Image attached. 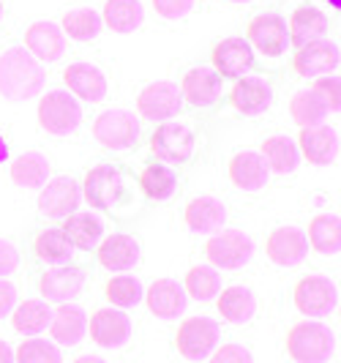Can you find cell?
<instances>
[{
    "instance_id": "f6af8a7d",
    "label": "cell",
    "mask_w": 341,
    "mask_h": 363,
    "mask_svg": "<svg viewBox=\"0 0 341 363\" xmlns=\"http://www.w3.org/2000/svg\"><path fill=\"white\" fill-rule=\"evenodd\" d=\"M194 0H153V9L156 14L164 19H180L191 11Z\"/></svg>"
},
{
    "instance_id": "44dd1931",
    "label": "cell",
    "mask_w": 341,
    "mask_h": 363,
    "mask_svg": "<svg viewBox=\"0 0 341 363\" xmlns=\"http://www.w3.org/2000/svg\"><path fill=\"white\" fill-rule=\"evenodd\" d=\"M227 175L233 181L235 189H243V191H259L265 189L268 183V164L259 153L254 150H243V153H235L230 164H227Z\"/></svg>"
},
{
    "instance_id": "4fadbf2b",
    "label": "cell",
    "mask_w": 341,
    "mask_h": 363,
    "mask_svg": "<svg viewBox=\"0 0 341 363\" xmlns=\"http://www.w3.org/2000/svg\"><path fill=\"white\" fill-rule=\"evenodd\" d=\"M265 255L273 265L281 268H292L301 265L308 255V243H306V233L298 227H276L270 230L265 238Z\"/></svg>"
},
{
    "instance_id": "ba28073f",
    "label": "cell",
    "mask_w": 341,
    "mask_h": 363,
    "mask_svg": "<svg viewBox=\"0 0 341 363\" xmlns=\"http://www.w3.org/2000/svg\"><path fill=\"white\" fill-rule=\"evenodd\" d=\"M292 301H295V309L301 314L314 320V317H325V314L336 309L339 290L325 276H303L292 290Z\"/></svg>"
},
{
    "instance_id": "4dcf8cb0",
    "label": "cell",
    "mask_w": 341,
    "mask_h": 363,
    "mask_svg": "<svg viewBox=\"0 0 341 363\" xmlns=\"http://www.w3.org/2000/svg\"><path fill=\"white\" fill-rule=\"evenodd\" d=\"M145 19V9L140 0H107L101 25H107L115 33H134Z\"/></svg>"
},
{
    "instance_id": "603a6c76",
    "label": "cell",
    "mask_w": 341,
    "mask_h": 363,
    "mask_svg": "<svg viewBox=\"0 0 341 363\" xmlns=\"http://www.w3.org/2000/svg\"><path fill=\"white\" fill-rule=\"evenodd\" d=\"M63 82L69 93L85 99V101H101L107 96V77L101 69L90 66V63H72L63 69Z\"/></svg>"
},
{
    "instance_id": "277c9868",
    "label": "cell",
    "mask_w": 341,
    "mask_h": 363,
    "mask_svg": "<svg viewBox=\"0 0 341 363\" xmlns=\"http://www.w3.org/2000/svg\"><path fill=\"white\" fill-rule=\"evenodd\" d=\"M38 126L44 131H50L55 137H66L72 134L74 128L79 126L82 121V109L77 104L72 93L66 91H50L47 96L38 99V109H36Z\"/></svg>"
},
{
    "instance_id": "f546056e",
    "label": "cell",
    "mask_w": 341,
    "mask_h": 363,
    "mask_svg": "<svg viewBox=\"0 0 341 363\" xmlns=\"http://www.w3.org/2000/svg\"><path fill=\"white\" fill-rule=\"evenodd\" d=\"M216 309L218 314L233 323V325H243L249 323L257 311V301H254V292L249 287H240V284H233L227 290H218V298H216Z\"/></svg>"
},
{
    "instance_id": "5bb4252c",
    "label": "cell",
    "mask_w": 341,
    "mask_h": 363,
    "mask_svg": "<svg viewBox=\"0 0 341 363\" xmlns=\"http://www.w3.org/2000/svg\"><path fill=\"white\" fill-rule=\"evenodd\" d=\"M292 69L301 77H325L339 69V47L330 41H311L298 47L292 55Z\"/></svg>"
},
{
    "instance_id": "ab89813d",
    "label": "cell",
    "mask_w": 341,
    "mask_h": 363,
    "mask_svg": "<svg viewBox=\"0 0 341 363\" xmlns=\"http://www.w3.org/2000/svg\"><path fill=\"white\" fill-rule=\"evenodd\" d=\"M142 284L140 279L128 276V273H118L112 276L107 284H104V295L115 309H128V306H137L142 301Z\"/></svg>"
},
{
    "instance_id": "83f0119b",
    "label": "cell",
    "mask_w": 341,
    "mask_h": 363,
    "mask_svg": "<svg viewBox=\"0 0 341 363\" xmlns=\"http://www.w3.org/2000/svg\"><path fill=\"white\" fill-rule=\"evenodd\" d=\"M9 175H11V183L19 186V189H41L44 183L50 181L52 167H50V159L44 153L28 150V153H22L11 162Z\"/></svg>"
},
{
    "instance_id": "c3c4849f",
    "label": "cell",
    "mask_w": 341,
    "mask_h": 363,
    "mask_svg": "<svg viewBox=\"0 0 341 363\" xmlns=\"http://www.w3.org/2000/svg\"><path fill=\"white\" fill-rule=\"evenodd\" d=\"M0 363H14V352L3 339H0Z\"/></svg>"
},
{
    "instance_id": "74e56055",
    "label": "cell",
    "mask_w": 341,
    "mask_h": 363,
    "mask_svg": "<svg viewBox=\"0 0 341 363\" xmlns=\"http://www.w3.org/2000/svg\"><path fill=\"white\" fill-rule=\"evenodd\" d=\"M180 287L186 292V298L211 301L221 290V273L216 271V268H211V265H194V268H189Z\"/></svg>"
},
{
    "instance_id": "6da1fadb",
    "label": "cell",
    "mask_w": 341,
    "mask_h": 363,
    "mask_svg": "<svg viewBox=\"0 0 341 363\" xmlns=\"http://www.w3.org/2000/svg\"><path fill=\"white\" fill-rule=\"evenodd\" d=\"M82 194L93 208L115 213V216H123L137 208L134 178L123 167H115V164H99L88 169L82 181Z\"/></svg>"
},
{
    "instance_id": "3957f363",
    "label": "cell",
    "mask_w": 341,
    "mask_h": 363,
    "mask_svg": "<svg viewBox=\"0 0 341 363\" xmlns=\"http://www.w3.org/2000/svg\"><path fill=\"white\" fill-rule=\"evenodd\" d=\"M333 330L317 320H301L287 330V355L295 363H325L333 352Z\"/></svg>"
},
{
    "instance_id": "ee69618b",
    "label": "cell",
    "mask_w": 341,
    "mask_h": 363,
    "mask_svg": "<svg viewBox=\"0 0 341 363\" xmlns=\"http://www.w3.org/2000/svg\"><path fill=\"white\" fill-rule=\"evenodd\" d=\"M208 363H254V361H252V352L246 347L230 342V345L216 347L213 352L208 355Z\"/></svg>"
},
{
    "instance_id": "f907efd6",
    "label": "cell",
    "mask_w": 341,
    "mask_h": 363,
    "mask_svg": "<svg viewBox=\"0 0 341 363\" xmlns=\"http://www.w3.org/2000/svg\"><path fill=\"white\" fill-rule=\"evenodd\" d=\"M6 159H9V143L0 137V164L6 162Z\"/></svg>"
},
{
    "instance_id": "4316f807",
    "label": "cell",
    "mask_w": 341,
    "mask_h": 363,
    "mask_svg": "<svg viewBox=\"0 0 341 363\" xmlns=\"http://www.w3.org/2000/svg\"><path fill=\"white\" fill-rule=\"evenodd\" d=\"M47 330H50V336H52L57 345L74 347L79 345L85 339V333H88V317H85V311L77 309V306L60 303L52 311V320H50Z\"/></svg>"
},
{
    "instance_id": "836d02e7",
    "label": "cell",
    "mask_w": 341,
    "mask_h": 363,
    "mask_svg": "<svg viewBox=\"0 0 341 363\" xmlns=\"http://www.w3.org/2000/svg\"><path fill=\"white\" fill-rule=\"evenodd\" d=\"M137 186H140V191L147 200L164 202L175 194L178 178H175V172L167 164H147L140 172V178H137Z\"/></svg>"
},
{
    "instance_id": "7bdbcfd3",
    "label": "cell",
    "mask_w": 341,
    "mask_h": 363,
    "mask_svg": "<svg viewBox=\"0 0 341 363\" xmlns=\"http://www.w3.org/2000/svg\"><path fill=\"white\" fill-rule=\"evenodd\" d=\"M311 91L317 93L320 99L325 101V107L333 109V112H339L341 107V85L336 77H330V74H325V77H317V82L311 85Z\"/></svg>"
},
{
    "instance_id": "8992f818",
    "label": "cell",
    "mask_w": 341,
    "mask_h": 363,
    "mask_svg": "<svg viewBox=\"0 0 341 363\" xmlns=\"http://www.w3.org/2000/svg\"><path fill=\"white\" fill-rule=\"evenodd\" d=\"M197 137L189 123L180 121H164L162 126L150 134V150L159 162L167 164H186L194 156Z\"/></svg>"
},
{
    "instance_id": "7dc6e473",
    "label": "cell",
    "mask_w": 341,
    "mask_h": 363,
    "mask_svg": "<svg viewBox=\"0 0 341 363\" xmlns=\"http://www.w3.org/2000/svg\"><path fill=\"white\" fill-rule=\"evenodd\" d=\"M17 306V287L6 279H0V320L6 314H11V309Z\"/></svg>"
},
{
    "instance_id": "e575fe53",
    "label": "cell",
    "mask_w": 341,
    "mask_h": 363,
    "mask_svg": "<svg viewBox=\"0 0 341 363\" xmlns=\"http://www.w3.org/2000/svg\"><path fill=\"white\" fill-rule=\"evenodd\" d=\"M50 320H52V309L47 306V301H25L11 309V325L17 333H25V336L44 333Z\"/></svg>"
},
{
    "instance_id": "7a4b0ae2",
    "label": "cell",
    "mask_w": 341,
    "mask_h": 363,
    "mask_svg": "<svg viewBox=\"0 0 341 363\" xmlns=\"http://www.w3.org/2000/svg\"><path fill=\"white\" fill-rule=\"evenodd\" d=\"M47 74L25 47H11L0 55V96L9 101H28L41 93Z\"/></svg>"
},
{
    "instance_id": "f5cc1de1",
    "label": "cell",
    "mask_w": 341,
    "mask_h": 363,
    "mask_svg": "<svg viewBox=\"0 0 341 363\" xmlns=\"http://www.w3.org/2000/svg\"><path fill=\"white\" fill-rule=\"evenodd\" d=\"M230 3H249V0H230Z\"/></svg>"
},
{
    "instance_id": "8fae6325",
    "label": "cell",
    "mask_w": 341,
    "mask_h": 363,
    "mask_svg": "<svg viewBox=\"0 0 341 363\" xmlns=\"http://www.w3.org/2000/svg\"><path fill=\"white\" fill-rule=\"evenodd\" d=\"M183 109V96L175 82H150L137 96V112L147 121H169Z\"/></svg>"
},
{
    "instance_id": "9a60e30c",
    "label": "cell",
    "mask_w": 341,
    "mask_h": 363,
    "mask_svg": "<svg viewBox=\"0 0 341 363\" xmlns=\"http://www.w3.org/2000/svg\"><path fill=\"white\" fill-rule=\"evenodd\" d=\"M82 287H85V273L82 268H74V265H60L52 271H44L38 279L41 298L52 301V303H69L74 298H79Z\"/></svg>"
},
{
    "instance_id": "5b68a950",
    "label": "cell",
    "mask_w": 341,
    "mask_h": 363,
    "mask_svg": "<svg viewBox=\"0 0 341 363\" xmlns=\"http://www.w3.org/2000/svg\"><path fill=\"white\" fill-rule=\"evenodd\" d=\"M252 255L254 243L243 230H218L205 243V257L211 268H218V271H237L252 259Z\"/></svg>"
},
{
    "instance_id": "d4e9b609",
    "label": "cell",
    "mask_w": 341,
    "mask_h": 363,
    "mask_svg": "<svg viewBox=\"0 0 341 363\" xmlns=\"http://www.w3.org/2000/svg\"><path fill=\"white\" fill-rule=\"evenodd\" d=\"M287 30H289V44L298 50V47H303V44H311V41L325 38V33L330 30V22H328V17H325L320 9H314V6H301V9L292 11Z\"/></svg>"
},
{
    "instance_id": "f1b7e54d",
    "label": "cell",
    "mask_w": 341,
    "mask_h": 363,
    "mask_svg": "<svg viewBox=\"0 0 341 363\" xmlns=\"http://www.w3.org/2000/svg\"><path fill=\"white\" fill-rule=\"evenodd\" d=\"M180 96L183 101H189L191 107H211L218 99V74H213L211 69H191L183 74L180 82Z\"/></svg>"
},
{
    "instance_id": "b9f144b4",
    "label": "cell",
    "mask_w": 341,
    "mask_h": 363,
    "mask_svg": "<svg viewBox=\"0 0 341 363\" xmlns=\"http://www.w3.org/2000/svg\"><path fill=\"white\" fill-rule=\"evenodd\" d=\"M14 363H60V352L52 342L25 339L14 352Z\"/></svg>"
},
{
    "instance_id": "bcb514c9",
    "label": "cell",
    "mask_w": 341,
    "mask_h": 363,
    "mask_svg": "<svg viewBox=\"0 0 341 363\" xmlns=\"http://www.w3.org/2000/svg\"><path fill=\"white\" fill-rule=\"evenodd\" d=\"M19 268V252L17 246L6 238H0V279L11 276V273Z\"/></svg>"
},
{
    "instance_id": "60d3db41",
    "label": "cell",
    "mask_w": 341,
    "mask_h": 363,
    "mask_svg": "<svg viewBox=\"0 0 341 363\" xmlns=\"http://www.w3.org/2000/svg\"><path fill=\"white\" fill-rule=\"evenodd\" d=\"M72 243L66 240L63 230H41L36 238H33V255L44 262H69L72 257Z\"/></svg>"
},
{
    "instance_id": "8d00e7d4",
    "label": "cell",
    "mask_w": 341,
    "mask_h": 363,
    "mask_svg": "<svg viewBox=\"0 0 341 363\" xmlns=\"http://www.w3.org/2000/svg\"><path fill=\"white\" fill-rule=\"evenodd\" d=\"M330 109L325 107V101L314 91H298L289 99V115L298 123V128L320 126Z\"/></svg>"
},
{
    "instance_id": "52a82bcc",
    "label": "cell",
    "mask_w": 341,
    "mask_h": 363,
    "mask_svg": "<svg viewBox=\"0 0 341 363\" xmlns=\"http://www.w3.org/2000/svg\"><path fill=\"white\" fill-rule=\"evenodd\" d=\"M175 347L186 361H202L218 347V325L211 317H186L175 333Z\"/></svg>"
},
{
    "instance_id": "d6a6232c",
    "label": "cell",
    "mask_w": 341,
    "mask_h": 363,
    "mask_svg": "<svg viewBox=\"0 0 341 363\" xmlns=\"http://www.w3.org/2000/svg\"><path fill=\"white\" fill-rule=\"evenodd\" d=\"M63 235L72 243V249H96L104 238V224L93 213H72L63 224Z\"/></svg>"
},
{
    "instance_id": "816d5d0a",
    "label": "cell",
    "mask_w": 341,
    "mask_h": 363,
    "mask_svg": "<svg viewBox=\"0 0 341 363\" xmlns=\"http://www.w3.org/2000/svg\"><path fill=\"white\" fill-rule=\"evenodd\" d=\"M328 3H330L333 9H341V0H328Z\"/></svg>"
},
{
    "instance_id": "7c38bea8",
    "label": "cell",
    "mask_w": 341,
    "mask_h": 363,
    "mask_svg": "<svg viewBox=\"0 0 341 363\" xmlns=\"http://www.w3.org/2000/svg\"><path fill=\"white\" fill-rule=\"evenodd\" d=\"M246 41L252 44V50H259L262 55H270V57H279V55L287 52L289 47L287 22L279 14H259L249 22Z\"/></svg>"
},
{
    "instance_id": "1f68e13d",
    "label": "cell",
    "mask_w": 341,
    "mask_h": 363,
    "mask_svg": "<svg viewBox=\"0 0 341 363\" xmlns=\"http://www.w3.org/2000/svg\"><path fill=\"white\" fill-rule=\"evenodd\" d=\"M306 243L320 252V255H339L341 246V221L339 216L330 213H320L308 221V233H306Z\"/></svg>"
},
{
    "instance_id": "d6986e66",
    "label": "cell",
    "mask_w": 341,
    "mask_h": 363,
    "mask_svg": "<svg viewBox=\"0 0 341 363\" xmlns=\"http://www.w3.org/2000/svg\"><path fill=\"white\" fill-rule=\"evenodd\" d=\"M211 63H213L216 74H221L227 79H235V77H240L246 69H252L254 63L252 44L246 38H237V36L224 38V41H218L213 47Z\"/></svg>"
},
{
    "instance_id": "ac0fdd59",
    "label": "cell",
    "mask_w": 341,
    "mask_h": 363,
    "mask_svg": "<svg viewBox=\"0 0 341 363\" xmlns=\"http://www.w3.org/2000/svg\"><path fill=\"white\" fill-rule=\"evenodd\" d=\"M140 257H142L140 243L131 235H123V233L101 238L99 246H96V259L107 271H131L140 262Z\"/></svg>"
},
{
    "instance_id": "d590c367",
    "label": "cell",
    "mask_w": 341,
    "mask_h": 363,
    "mask_svg": "<svg viewBox=\"0 0 341 363\" xmlns=\"http://www.w3.org/2000/svg\"><path fill=\"white\" fill-rule=\"evenodd\" d=\"M259 156L265 159L268 169L279 172V175L295 172V167H298V162H301L298 145H295V140H289V137H268V140L262 143Z\"/></svg>"
},
{
    "instance_id": "30bf717a",
    "label": "cell",
    "mask_w": 341,
    "mask_h": 363,
    "mask_svg": "<svg viewBox=\"0 0 341 363\" xmlns=\"http://www.w3.org/2000/svg\"><path fill=\"white\" fill-rule=\"evenodd\" d=\"M82 200L79 183L74 178H55L47 181L38 191V213L47 218H69L72 213H77Z\"/></svg>"
},
{
    "instance_id": "2e32d148",
    "label": "cell",
    "mask_w": 341,
    "mask_h": 363,
    "mask_svg": "<svg viewBox=\"0 0 341 363\" xmlns=\"http://www.w3.org/2000/svg\"><path fill=\"white\" fill-rule=\"evenodd\" d=\"M90 339L104 350L123 347L131 336V320L121 309H99L90 314Z\"/></svg>"
},
{
    "instance_id": "cb8c5ba5",
    "label": "cell",
    "mask_w": 341,
    "mask_h": 363,
    "mask_svg": "<svg viewBox=\"0 0 341 363\" xmlns=\"http://www.w3.org/2000/svg\"><path fill=\"white\" fill-rule=\"evenodd\" d=\"M270 101H273V91L259 77H243L230 91V104L243 115H259L270 107Z\"/></svg>"
},
{
    "instance_id": "7402d4cb",
    "label": "cell",
    "mask_w": 341,
    "mask_h": 363,
    "mask_svg": "<svg viewBox=\"0 0 341 363\" xmlns=\"http://www.w3.org/2000/svg\"><path fill=\"white\" fill-rule=\"evenodd\" d=\"M142 298L145 303H147V309H150V314H156L162 320H172V317H180L186 311V292L172 279H156L142 292Z\"/></svg>"
},
{
    "instance_id": "e0dca14e",
    "label": "cell",
    "mask_w": 341,
    "mask_h": 363,
    "mask_svg": "<svg viewBox=\"0 0 341 363\" xmlns=\"http://www.w3.org/2000/svg\"><path fill=\"white\" fill-rule=\"evenodd\" d=\"M25 50L38 63H55L66 52V33L55 22H33L25 30Z\"/></svg>"
},
{
    "instance_id": "681fc988",
    "label": "cell",
    "mask_w": 341,
    "mask_h": 363,
    "mask_svg": "<svg viewBox=\"0 0 341 363\" xmlns=\"http://www.w3.org/2000/svg\"><path fill=\"white\" fill-rule=\"evenodd\" d=\"M74 363H109V361L101 358V355H79V358H74Z\"/></svg>"
},
{
    "instance_id": "db71d44e",
    "label": "cell",
    "mask_w": 341,
    "mask_h": 363,
    "mask_svg": "<svg viewBox=\"0 0 341 363\" xmlns=\"http://www.w3.org/2000/svg\"><path fill=\"white\" fill-rule=\"evenodd\" d=\"M0 22H3V3H0Z\"/></svg>"
},
{
    "instance_id": "484cf974",
    "label": "cell",
    "mask_w": 341,
    "mask_h": 363,
    "mask_svg": "<svg viewBox=\"0 0 341 363\" xmlns=\"http://www.w3.org/2000/svg\"><path fill=\"white\" fill-rule=\"evenodd\" d=\"M183 221L191 233H218L227 224V208L216 197H194L183 211Z\"/></svg>"
},
{
    "instance_id": "9c48e42d",
    "label": "cell",
    "mask_w": 341,
    "mask_h": 363,
    "mask_svg": "<svg viewBox=\"0 0 341 363\" xmlns=\"http://www.w3.org/2000/svg\"><path fill=\"white\" fill-rule=\"evenodd\" d=\"M96 143L107 150H123L131 147L140 137V118H134L126 109H107L93 123Z\"/></svg>"
},
{
    "instance_id": "ffe728a7",
    "label": "cell",
    "mask_w": 341,
    "mask_h": 363,
    "mask_svg": "<svg viewBox=\"0 0 341 363\" xmlns=\"http://www.w3.org/2000/svg\"><path fill=\"white\" fill-rule=\"evenodd\" d=\"M298 153H303L306 162L311 164H333L339 156V134L330 126H311L301 128L298 134Z\"/></svg>"
},
{
    "instance_id": "f35d334b",
    "label": "cell",
    "mask_w": 341,
    "mask_h": 363,
    "mask_svg": "<svg viewBox=\"0 0 341 363\" xmlns=\"http://www.w3.org/2000/svg\"><path fill=\"white\" fill-rule=\"evenodd\" d=\"M60 30L74 41H93L101 33V17L93 9H72L60 19Z\"/></svg>"
}]
</instances>
